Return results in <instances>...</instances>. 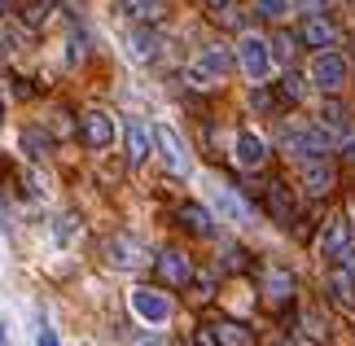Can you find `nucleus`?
<instances>
[{
    "instance_id": "obj_32",
    "label": "nucleus",
    "mask_w": 355,
    "mask_h": 346,
    "mask_svg": "<svg viewBox=\"0 0 355 346\" xmlns=\"http://www.w3.org/2000/svg\"><path fill=\"white\" fill-rule=\"evenodd\" d=\"M132 346H162V342H158V338H136Z\"/></svg>"
},
{
    "instance_id": "obj_21",
    "label": "nucleus",
    "mask_w": 355,
    "mask_h": 346,
    "mask_svg": "<svg viewBox=\"0 0 355 346\" xmlns=\"http://www.w3.org/2000/svg\"><path fill=\"white\" fill-rule=\"evenodd\" d=\"M277 96H281L285 105H298V101L307 96V79H303V75H294V71H285V75L277 79Z\"/></svg>"
},
{
    "instance_id": "obj_34",
    "label": "nucleus",
    "mask_w": 355,
    "mask_h": 346,
    "mask_svg": "<svg viewBox=\"0 0 355 346\" xmlns=\"http://www.w3.org/2000/svg\"><path fill=\"white\" fill-rule=\"evenodd\" d=\"M5 13H9V0H0V18H5Z\"/></svg>"
},
{
    "instance_id": "obj_8",
    "label": "nucleus",
    "mask_w": 355,
    "mask_h": 346,
    "mask_svg": "<svg viewBox=\"0 0 355 346\" xmlns=\"http://www.w3.org/2000/svg\"><path fill=\"white\" fill-rule=\"evenodd\" d=\"M132 311L141 315L145 325H167L171 320V298L158 294V289H132Z\"/></svg>"
},
{
    "instance_id": "obj_4",
    "label": "nucleus",
    "mask_w": 355,
    "mask_h": 346,
    "mask_svg": "<svg viewBox=\"0 0 355 346\" xmlns=\"http://www.w3.org/2000/svg\"><path fill=\"white\" fill-rule=\"evenodd\" d=\"M154 268H158V276H162V281H167V289H184L189 281H193V263H189V254H184V250H175V245H167V250H158Z\"/></svg>"
},
{
    "instance_id": "obj_1",
    "label": "nucleus",
    "mask_w": 355,
    "mask_h": 346,
    "mask_svg": "<svg viewBox=\"0 0 355 346\" xmlns=\"http://www.w3.org/2000/svg\"><path fill=\"white\" fill-rule=\"evenodd\" d=\"M281 145L290 149L294 158H303V162L324 158V154L334 149V145H329V136L320 132V123H311V128H307V123H298V128H285V132H281Z\"/></svg>"
},
{
    "instance_id": "obj_36",
    "label": "nucleus",
    "mask_w": 355,
    "mask_h": 346,
    "mask_svg": "<svg viewBox=\"0 0 355 346\" xmlns=\"http://www.w3.org/2000/svg\"><path fill=\"white\" fill-rule=\"evenodd\" d=\"M351 154H355V149H351Z\"/></svg>"
},
{
    "instance_id": "obj_13",
    "label": "nucleus",
    "mask_w": 355,
    "mask_h": 346,
    "mask_svg": "<svg viewBox=\"0 0 355 346\" xmlns=\"http://www.w3.org/2000/svg\"><path fill=\"white\" fill-rule=\"evenodd\" d=\"M123 158H128V167H141L149 158V128L145 123H128V132H123Z\"/></svg>"
},
{
    "instance_id": "obj_11",
    "label": "nucleus",
    "mask_w": 355,
    "mask_h": 346,
    "mask_svg": "<svg viewBox=\"0 0 355 346\" xmlns=\"http://www.w3.org/2000/svg\"><path fill=\"white\" fill-rule=\"evenodd\" d=\"M123 53H128L132 62H154V53H158V31H154L149 22L132 26L128 40H123Z\"/></svg>"
},
{
    "instance_id": "obj_7",
    "label": "nucleus",
    "mask_w": 355,
    "mask_h": 346,
    "mask_svg": "<svg viewBox=\"0 0 355 346\" xmlns=\"http://www.w3.org/2000/svg\"><path fill=\"white\" fill-rule=\"evenodd\" d=\"M338 35H343V26H338L329 13H307L303 18V31H298V40H303L307 49H329V44H338Z\"/></svg>"
},
{
    "instance_id": "obj_29",
    "label": "nucleus",
    "mask_w": 355,
    "mask_h": 346,
    "mask_svg": "<svg viewBox=\"0 0 355 346\" xmlns=\"http://www.w3.org/2000/svg\"><path fill=\"white\" fill-rule=\"evenodd\" d=\"M250 105H254V110H263V114H272V110H277V96H268V92H254V96H250Z\"/></svg>"
},
{
    "instance_id": "obj_25",
    "label": "nucleus",
    "mask_w": 355,
    "mask_h": 346,
    "mask_svg": "<svg viewBox=\"0 0 355 346\" xmlns=\"http://www.w3.org/2000/svg\"><path fill=\"white\" fill-rule=\"evenodd\" d=\"M285 9H290V0H254V13L259 18H285Z\"/></svg>"
},
{
    "instance_id": "obj_28",
    "label": "nucleus",
    "mask_w": 355,
    "mask_h": 346,
    "mask_svg": "<svg viewBox=\"0 0 355 346\" xmlns=\"http://www.w3.org/2000/svg\"><path fill=\"white\" fill-rule=\"evenodd\" d=\"M193 346H224V342H220V334H215V329H198V334H193Z\"/></svg>"
},
{
    "instance_id": "obj_30",
    "label": "nucleus",
    "mask_w": 355,
    "mask_h": 346,
    "mask_svg": "<svg viewBox=\"0 0 355 346\" xmlns=\"http://www.w3.org/2000/svg\"><path fill=\"white\" fill-rule=\"evenodd\" d=\"M303 325H307V334L316 338V342H324L329 334H324V325H320V315H303Z\"/></svg>"
},
{
    "instance_id": "obj_16",
    "label": "nucleus",
    "mask_w": 355,
    "mask_h": 346,
    "mask_svg": "<svg viewBox=\"0 0 355 346\" xmlns=\"http://www.w3.org/2000/svg\"><path fill=\"white\" fill-rule=\"evenodd\" d=\"M303 189H307V198H324V193L334 189V167L324 158L303 162Z\"/></svg>"
},
{
    "instance_id": "obj_23",
    "label": "nucleus",
    "mask_w": 355,
    "mask_h": 346,
    "mask_svg": "<svg viewBox=\"0 0 355 346\" xmlns=\"http://www.w3.org/2000/svg\"><path fill=\"white\" fill-rule=\"evenodd\" d=\"M298 44H303L298 35H290V31H277L268 49H272V58H277V62H285V66H290V62H294V53H298Z\"/></svg>"
},
{
    "instance_id": "obj_33",
    "label": "nucleus",
    "mask_w": 355,
    "mask_h": 346,
    "mask_svg": "<svg viewBox=\"0 0 355 346\" xmlns=\"http://www.w3.org/2000/svg\"><path fill=\"white\" fill-rule=\"evenodd\" d=\"M207 5H211V9H224V5H233V0H207Z\"/></svg>"
},
{
    "instance_id": "obj_24",
    "label": "nucleus",
    "mask_w": 355,
    "mask_h": 346,
    "mask_svg": "<svg viewBox=\"0 0 355 346\" xmlns=\"http://www.w3.org/2000/svg\"><path fill=\"white\" fill-rule=\"evenodd\" d=\"M215 202H220V211H224L228 219H237V224H245V219H250V211H245V202H241V198H233V193H220Z\"/></svg>"
},
{
    "instance_id": "obj_9",
    "label": "nucleus",
    "mask_w": 355,
    "mask_h": 346,
    "mask_svg": "<svg viewBox=\"0 0 355 346\" xmlns=\"http://www.w3.org/2000/svg\"><path fill=\"white\" fill-rule=\"evenodd\" d=\"M154 145H158V154H162V162H167V171L171 175H184L189 171V154H184V145H180V136H175V128H162L154 132Z\"/></svg>"
},
{
    "instance_id": "obj_27",
    "label": "nucleus",
    "mask_w": 355,
    "mask_h": 346,
    "mask_svg": "<svg viewBox=\"0 0 355 346\" xmlns=\"http://www.w3.org/2000/svg\"><path fill=\"white\" fill-rule=\"evenodd\" d=\"M71 237H75V215H62L53 224V241H71Z\"/></svg>"
},
{
    "instance_id": "obj_19",
    "label": "nucleus",
    "mask_w": 355,
    "mask_h": 346,
    "mask_svg": "<svg viewBox=\"0 0 355 346\" xmlns=\"http://www.w3.org/2000/svg\"><path fill=\"white\" fill-rule=\"evenodd\" d=\"M180 219H184V228H189V232H198V237H215V215H211L202 202L180 206Z\"/></svg>"
},
{
    "instance_id": "obj_5",
    "label": "nucleus",
    "mask_w": 355,
    "mask_h": 346,
    "mask_svg": "<svg viewBox=\"0 0 355 346\" xmlns=\"http://www.w3.org/2000/svg\"><path fill=\"white\" fill-rule=\"evenodd\" d=\"M79 141H84V149H92V154L110 149V145H114V119L105 114V110H92V114H84V123H79Z\"/></svg>"
},
{
    "instance_id": "obj_10",
    "label": "nucleus",
    "mask_w": 355,
    "mask_h": 346,
    "mask_svg": "<svg viewBox=\"0 0 355 346\" xmlns=\"http://www.w3.org/2000/svg\"><path fill=\"white\" fill-rule=\"evenodd\" d=\"M351 245V219L347 215H334L329 224H324V237H320V259H329V263H338L343 259V250Z\"/></svg>"
},
{
    "instance_id": "obj_14",
    "label": "nucleus",
    "mask_w": 355,
    "mask_h": 346,
    "mask_svg": "<svg viewBox=\"0 0 355 346\" xmlns=\"http://www.w3.org/2000/svg\"><path fill=\"white\" fill-rule=\"evenodd\" d=\"M233 154H237V167H263V158H268V145H263V136H254V132H237V141H233Z\"/></svg>"
},
{
    "instance_id": "obj_35",
    "label": "nucleus",
    "mask_w": 355,
    "mask_h": 346,
    "mask_svg": "<svg viewBox=\"0 0 355 346\" xmlns=\"http://www.w3.org/2000/svg\"><path fill=\"white\" fill-rule=\"evenodd\" d=\"M0 346H5V325H0Z\"/></svg>"
},
{
    "instance_id": "obj_18",
    "label": "nucleus",
    "mask_w": 355,
    "mask_h": 346,
    "mask_svg": "<svg viewBox=\"0 0 355 346\" xmlns=\"http://www.w3.org/2000/svg\"><path fill=\"white\" fill-rule=\"evenodd\" d=\"M329 302H334V307H343V311L355 307V272L351 268H338L329 276Z\"/></svg>"
},
{
    "instance_id": "obj_31",
    "label": "nucleus",
    "mask_w": 355,
    "mask_h": 346,
    "mask_svg": "<svg viewBox=\"0 0 355 346\" xmlns=\"http://www.w3.org/2000/svg\"><path fill=\"white\" fill-rule=\"evenodd\" d=\"M40 346H62V338L53 334V329H40Z\"/></svg>"
},
{
    "instance_id": "obj_12",
    "label": "nucleus",
    "mask_w": 355,
    "mask_h": 346,
    "mask_svg": "<svg viewBox=\"0 0 355 346\" xmlns=\"http://www.w3.org/2000/svg\"><path fill=\"white\" fill-rule=\"evenodd\" d=\"M105 254H110L114 268H141V245H136V237H128V232H114V237H105Z\"/></svg>"
},
{
    "instance_id": "obj_20",
    "label": "nucleus",
    "mask_w": 355,
    "mask_h": 346,
    "mask_svg": "<svg viewBox=\"0 0 355 346\" xmlns=\"http://www.w3.org/2000/svg\"><path fill=\"white\" fill-rule=\"evenodd\" d=\"M211 329L220 334V342H224V346H254V334H250L245 325H237V320H215Z\"/></svg>"
},
{
    "instance_id": "obj_26",
    "label": "nucleus",
    "mask_w": 355,
    "mask_h": 346,
    "mask_svg": "<svg viewBox=\"0 0 355 346\" xmlns=\"http://www.w3.org/2000/svg\"><path fill=\"white\" fill-rule=\"evenodd\" d=\"M44 18H49V0H31V5L22 9V22L26 26H44Z\"/></svg>"
},
{
    "instance_id": "obj_17",
    "label": "nucleus",
    "mask_w": 355,
    "mask_h": 346,
    "mask_svg": "<svg viewBox=\"0 0 355 346\" xmlns=\"http://www.w3.org/2000/svg\"><path fill=\"white\" fill-rule=\"evenodd\" d=\"M263 298L272 302V307L290 302L294 298V272L290 268H268V276H263Z\"/></svg>"
},
{
    "instance_id": "obj_3",
    "label": "nucleus",
    "mask_w": 355,
    "mask_h": 346,
    "mask_svg": "<svg viewBox=\"0 0 355 346\" xmlns=\"http://www.w3.org/2000/svg\"><path fill=\"white\" fill-rule=\"evenodd\" d=\"M237 62H241L245 79L263 84V79H268V66H272V49H268L259 35H241V44H237Z\"/></svg>"
},
{
    "instance_id": "obj_6",
    "label": "nucleus",
    "mask_w": 355,
    "mask_h": 346,
    "mask_svg": "<svg viewBox=\"0 0 355 346\" xmlns=\"http://www.w3.org/2000/svg\"><path fill=\"white\" fill-rule=\"evenodd\" d=\"M228 71H233V53L220 49V44H211V49H202V58L193 62L189 79H193V84H215V79H224Z\"/></svg>"
},
{
    "instance_id": "obj_2",
    "label": "nucleus",
    "mask_w": 355,
    "mask_h": 346,
    "mask_svg": "<svg viewBox=\"0 0 355 346\" xmlns=\"http://www.w3.org/2000/svg\"><path fill=\"white\" fill-rule=\"evenodd\" d=\"M347 75H351V62L343 53H334V49H320L316 62H311V79H316L320 92H338L347 84Z\"/></svg>"
},
{
    "instance_id": "obj_22",
    "label": "nucleus",
    "mask_w": 355,
    "mask_h": 346,
    "mask_svg": "<svg viewBox=\"0 0 355 346\" xmlns=\"http://www.w3.org/2000/svg\"><path fill=\"white\" fill-rule=\"evenodd\" d=\"M49 149H53V141L40 128H22V154H31L35 162H44L49 158Z\"/></svg>"
},
{
    "instance_id": "obj_15",
    "label": "nucleus",
    "mask_w": 355,
    "mask_h": 346,
    "mask_svg": "<svg viewBox=\"0 0 355 346\" xmlns=\"http://www.w3.org/2000/svg\"><path fill=\"white\" fill-rule=\"evenodd\" d=\"M268 215L277 219V224H285V228H294V219H298L294 198H290V189H285L281 180H272V184H268Z\"/></svg>"
}]
</instances>
